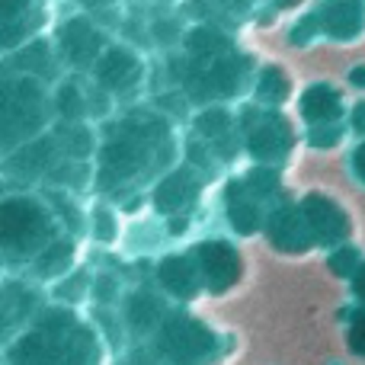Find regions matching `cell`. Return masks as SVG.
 <instances>
[{"instance_id": "6da1fadb", "label": "cell", "mask_w": 365, "mask_h": 365, "mask_svg": "<svg viewBox=\"0 0 365 365\" xmlns=\"http://www.w3.org/2000/svg\"><path fill=\"white\" fill-rule=\"evenodd\" d=\"M96 340L68 311H51L10 349V365H93Z\"/></svg>"}, {"instance_id": "7a4b0ae2", "label": "cell", "mask_w": 365, "mask_h": 365, "mask_svg": "<svg viewBox=\"0 0 365 365\" xmlns=\"http://www.w3.org/2000/svg\"><path fill=\"white\" fill-rule=\"evenodd\" d=\"M158 138H164V125H154V122H141L132 119L119 128L113 141L103 151V173L100 180L106 186H119L128 177H138V170L151 160Z\"/></svg>"}, {"instance_id": "3957f363", "label": "cell", "mask_w": 365, "mask_h": 365, "mask_svg": "<svg viewBox=\"0 0 365 365\" xmlns=\"http://www.w3.org/2000/svg\"><path fill=\"white\" fill-rule=\"evenodd\" d=\"M0 234H4L6 257L19 259L26 253L45 250L51 237V218L32 199H6L0 212Z\"/></svg>"}, {"instance_id": "277c9868", "label": "cell", "mask_w": 365, "mask_h": 365, "mask_svg": "<svg viewBox=\"0 0 365 365\" xmlns=\"http://www.w3.org/2000/svg\"><path fill=\"white\" fill-rule=\"evenodd\" d=\"M158 353L173 365H205L218 353V336L192 317H170L158 334Z\"/></svg>"}, {"instance_id": "5b68a950", "label": "cell", "mask_w": 365, "mask_h": 365, "mask_svg": "<svg viewBox=\"0 0 365 365\" xmlns=\"http://www.w3.org/2000/svg\"><path fill=\"white\" fill-rule=\"evenodd\" d=\"M42 90L32 81H16L6 83V96H4V141L13 145L16 138V125L19 135H29L32 128H38L42 122Z\"/></svg>"}, {"instance_id": "8992f818", "label": "cell", "mask_w": 365, "mask_h": 365, "mask_svg": "<svg viewBox=\"0 0 365 365\" xmlns=\"http://www.w3.org/2000/svg\"><path fill=\"white\" fill-rule=\"evenodd\" d=\"M195 257H199V272L205 279V285L212 292H227L234 282H237V253L231 250L227 244L221 240H212V244H202L195 247Z\"/></svg>"}, {"instance_id": "52a82bcc", "label": "cell", "mask_w": 365, "mask_h": 365, "mask_svg": "<svg viewBox=\"0 0 365 365\" xmlns=\"http://www.w3.org/2000/svg\"><path fill=\"white\" fill-rule=\"evenodd\" d=\"M302 215L308 221V231L314 240H324V244H334L346 234V218L340 215V208L334 202H327L324 195H311L302 205Z\"/></svg>"}, {"instance_id": "ba28073f", "label": "cell", "mask_w": 365, "mask_h": 365, "mask_svg": "<svg viewBox=\"0 0 365 365\" xmlns=\"http://www.w3.org/2000/svg\"><path fill=\"white\" fill-rule=\"evenodd\" d=\"M103 36L87 23V19H71L61 29V48L74 64H90L103 48Z\"/></svg>"}, {"instance_id": "9c48e42d", "label": "cell", "mask_w": 365, "mask_h": 365, "mask_svg": "<svg viewBox=\"0 0 365 365\" xmlns=\"http://www.w3.org/2000/svg\"><path fill=\"white\" fill-rule=\"evenodd\" d=\"M289 145H292V135H289V128H285V119H276V115L259 119L250 132V151L263 160L285 158Z\"/></svg>"}, {"instance_id": "30bf717a", "label": "cell", "mask_w": 365, "mask_h": 365, "mask_svg": "<svg viewBox=\"0 0 365 365\" xmlns=\"http://www.w3.org/2000/svg\"><path fill=\"white\" fill-rule=\"evenodd\" d=\"M138 61L135 55H128L125 48H109L106 55L96 61V81L109 90H125L138 81Z\"/></svg>"}, {"instance_id": "8fae6325", "label": "cell", "mask_w": 365, "mask_h": 365, "mask_svg": "<svg viewBox=\"0 0 365 365\" xmlns=\"http://www.w3.org/2000/svg\"><path fill=\"white\" fill-rule=\"evenodd\" d=\"M160 321H164V302H160L158 295H151V292H135V295L128 298L125 324L132 334H138V336L151 334L154 327H160Z\"/></svg>"}, {"instance_id": "7c38bea8", "label": "cell", "mask_w": 365, "mask_h": 365, "mask_svg": "<svg viewBox=\"0 0 365 365\" xmlns=\"http://www.w3.org/2000/svg\"><path fill=\"white\" fill-rule=\"evenodd\" d=\"M269 234H272V244L276 247H282V250H304V247L311 244V231H308V221H304V215H298V212H279L276 218H272V227H269Z\"/></svg>"}, {"instance_id": "4fadbf2b", "label": "cell", "mask_w": 365, "mask_h": 365, "mask_svg": "<svg viewBox=\"0 0 365 365\" xmlns=\"http://www.w3.org/2000/svg\"><path fill=\"white\" fill-rule=\"evenodd\" d=\"M158 276H160V285H164V289L170 292V295L192 298V295H195V289H199V276H202V272L195 269V266L189 263V259L170 257V259H164V263H160Z\"/></svg>"}, {"instance_id": "5bb4252c", "label": "cell", "mask_w": 365, "mask_h": 365, "mask_svg": "<svg viewBox=\"0 0 365 365\" xmlns=\"http://www.w3.org/2000/svg\"><path fill=\"white\" fill-rule=\"evenodd\" d=\"M321 26L336 38H349L362 29V6L356 0H334V4L324 10Z\"/></svg>"}, {"instance_id": "9a60e30c", "label": "cell", "mask_w": 365, "mask_h": 365, "mask_svg": "<svg viewBox=\"0 0 365 365\" xmlns=\"http://www.w3.org/2000/svg\"><path fill=\"white\" fill-rule=\"evenodd\" d=\"M160 212H177V208H186L189 202L195 199V180L189 173H173L158 186L154 192Z\"/></svg>"}, {"instance_id": "2e32d148", "label": "cell", "mask_w": 365, "mask_h": 365, "mask_svg": "<svg viewBox=\"0 0 365 365\" xmlns=\"http://www.w3.org/2000/svg\"><path fill=\"white\" fill-rule=\"evenodd\" d=\"M302 113L308 115L311 122H330V119H336V113H340V100H336L334 90L314 87V90H308V93H304Z\"/></svg>"}, {"instance_id": "e0dca14e", "label": "cell", "mask_w": 365, "mask_h": 365, "mask_svg": "<svg viewBox=\"0 0 365 365\" xmlns=\"http://www.w3.org/2000/svg\"><path fill=\"white\" fill-rule=\"evenodd\" d=\"M227 215L237 225V231H253L257 227V202L253 195H240V186H234V192H227Z\"/></svg>"}, {"instance_id": "ac0fdd59", "label": "cell", "mask_w": 365, "mask_h": 365, "mask_svg": "<svg viewBox=\"0 0 365 365\" xmlns=\"http://www.w3.org/2000/svg\"><path fill=\"white\" fill-rule=\"evenodd\" d=\"M68 263H71V244H64V240L61 244H48L42 250V257L36 259V272L48 279V276H58Z\"/></svg>"}, {"instance_id": "d6986e66", "label": "cell", "mask_w": 365, "mask_h": 365, "mask_svg": "<svg viewBox=\"0 0 365 365\" xmlns=\"http://www.w3.org/2000/svg\"><path fill=\"white\" fill-rule=\"evenodd\" d=\"M48 148H55V145H51V141H45V145L26 148L19 158H13V167H23L26 177H36V173L45 170V164H48Z\"/></svg>"}, {"instance_id": "ffe728a7", "label": "cell", "mask_w": 365, "mask_h": 365, "mask_svg": "<svg viewBox=\"0 0 365 365\" xmlns=\"http://www.w3.org/2000/svg\"><path fill=\"white\" fill-rule=\"evenodd\" d=\"M19 64H23L26 71H38V74H55V71H51V61H48V48H45L42 42L29 45V48L19 55Z\"/></svg>"}, {"instance_id": "44dd1931", "label": "cell", "mask_w": 365, "mask_h": 365, "mask_svg": "<svg viewBox=\"0 0 365 365\" xmlns=\"http://www.w3.org/2000/svg\"><path fill=\"white\" fill-rule=\"evenodd\" d=\"M61 141H64V151H71V154H87L90 148H93V138H90V132L83 125H77V122L71 128H64Z\"/></svg>"}, {"instance_id": "7402d4cb", "label": "cell", "mask_w": 365, "mask_h": 365, "mask_svg": "<svg viewBox=\"0 0 365 365\" xmlns=\"http://www.w3.org/2000/svg\"><path fill=\"white\" fill-rule=\"evenodd\" d=\"M58 109H61L64 119H81L83 115V93L77 87H64L58 93Z\"/></svg>"}, {"instance_id": "603a6c76", "label": "cell", "mask_w": 365, "mask_h": 365, "mask_svg": "<svg viewBox=\"0 0 365 365\" xmlns=\"http://www.w3.org/2000/svg\"><path fill=\"white\" fill-rule=\"evenodd\" d=\"M259 96H263V100H272V103L285 96V77L279 74L276 68L263 71V77H259Z\"/></svg>"}, {"instance_id": "cb8c5ba5", "label": "cell", "mask_w": 365, "mask_h": 365, "mask_svg": "<svg viewBox=\"0 0 365 365\" xmlns=\"http://www.w3.org/2000/svg\"><path fill=\"white\" fill-rule=\"evenodd\" d=\"M199 132L205 135V138H218V135H225V132H231V119H227L225 113H205L199 119Z\"/></svg>"}, {"instance_id": "d4e9b609", "label": "cell", "mask_w": 365, "mask_h": 365, "mask_svg": "<svg viewBox=\"0 0 365 365\" xmlns=\"http://www.w3.org/2000/svg\"><path fill=\"white\" fill-rule=\"evenodd\" d=\"M26 6H29V0H0V19H4V36H10V32H13V23H16L19 16H26Z\"/></svg>"}, {"instance_id": "484cf974", "label": "cell", "mask_w": 365, "mask_h": 365, "mask_svg": "<svg viewBox=\"0 0 365 365\" xmlns=\"http://www.w3.org/2000/svg\"><path fill=\"white\" fill-rule=\"evenodd\" d=\"M356 263H359V257H356V250H336L334 257H330V269L334 272H340V276H356Z\"/></svg>"}, {"instance_id": "4316f807", "label": "cell", "mask_w": 365, "mask_h": 365, "mask_svg": "<svg viewBox=\"0 0 365 365\" xmlns=\"http://www.w3.org/2000/svg\"><path fill=\"white\" fill-rule=\"evenodd\" d=\"M349 349H353L356 356H365V311L356 314L353 327H349Z\"/></svg>"}, {"instance_id": "83f0119b", "label": "cell", "mask_w": 365, "mask_h": 365, "mask_svg": "<svg viewBox=\"0 0 365 365\" xmlns=\"http://www.w3.org/2000/svg\"><path fill=\"white\" fill-rule=\"evenodd\" d=\"M113 215L109 212H96V237H103V240H109L113 237Z\"/></svg>"}, {"instance_id": "f1b7e54d", "label": "cell", "mask_w": 365, "mask_h": 365, "mask_svg": "<svg viewBox=\"0 0 365 365\" xmlns=\"http://www.w3.org/2000/svg\"><path fill=\"white\" fill-rule=\"evenodd\" d=\"M96 295H100V302H113L115 298V282L113 279H100V285H96Z\"/></svg>"}, {"instance_id": "f546056e", "label": "cell", "mask_w": 365, "mask_h": 365, "mask_svg": "<svg viewBox=\"0 0 365 365\" xmlns=\"http://www.w3.org/2000/svg\"><path fill=\"white\" fill-rule=\"evenodd\" d=\"M81 292H83V276H77V279H71V282L64 285V289L58 292V295H61V298H71V295L81 298Z\"/></svg>"}, {"instance_id": "4dcf8cb0", "label": "cell", "mask_w": 365, "mask_h": 365, "mask_svg": "<svg viewBox=\"0 0 365 365\" xmlns=\"http://www.w3.org/2000/svg\"><path fill=\"white\" fill-rule=\"evenodd\" d=\"M327 141H336V128H327V132L314 135V145H327Z\"/></svg>"}, {"instance_id": "1f68e13d", "label": "cell", "mask_w": 365, "mask_h": 365, "mask_svg": "<svg viewBox=\"0 0 365 365\" xmlns=\"http://www.w3.org/2000/svg\"><path fill=\"white\" fill-rule=\"evenodd\" d=\"M356 295H359L362 302H365V266H362L359 272H356Z\"/></svg>"}, {"instance_id": "d6a6232c", "label": "cell", "mask_w": 365, "mask_h": 365, "mask_svg": "<svg viewBox=\"0 0 365 365\" xmlns=\"http://www.w3.org/2000/svg\"><path fill=\"white\" fill-rule=\"evenodd\" d=\"M356 173H359V177L365 180V145L359 148V151H356Z\"/></svg>"}, {"instance_id": "836d02e7", "label": "cell", "mask_w": 365, "mask_h": 365, "mask_svg": "<svg viewBox=\"0 0 365 365\" xmlns=\"http://www.w3.org/2000/svg\"><path fill=\"white\" fill-rule=\"evenodd\" d=\"M353 83H365V68H356L353 71Z\"/></svg>"}, {"instance_id": "e575fe53", "label": "cell", "mask_w": 365, "mask_h": 365, "mask_svg": "<svg viewBox=\"0 0 365 365\" xmlns=\"http://www.w3.org/2000/svg\"><path fill=\"white\" fill-rule=\"evenodd\" d=\"M221 4H227V6H234V10H240V6H247V0H221Z\"/></svg>"}, {"instance_id": "d590c367", "label": "cell", "mask_w": 365, "mask_h": 365, "mask_svg": "<svg viewBox=\"0 0 365 365\" xmlns=\"http://www.w3.org/2000/svg\"><path fill=\"white\" fill-rule=\"evenodd\" d=\"M279 4H292V0H279Z\"/></svg>"}]
</instances>
